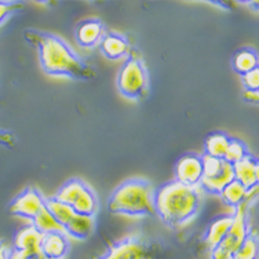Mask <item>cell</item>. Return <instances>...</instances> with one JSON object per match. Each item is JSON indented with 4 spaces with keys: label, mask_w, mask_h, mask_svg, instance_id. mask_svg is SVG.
<instances>
[{
    "label": "cell",
    "mask_w": 259,
    "mask_h": 259,
    "mask_svg": "<svg viewBox=\"0 0 259 259\" xmlns=\"http://www.w3.org/2000/svg\"><path fill=\"white\" fill-rule=\"evenodd\" d=\"M232 68L234 73L241 76L247 75L251 70L259 68L258 51L254 47H241L232 57Z\"/></svg>",
    "instance_id": "18"
},
{
    "label": "cell",
    "mask_w": 259,
    "mask_h": 259,
    "mask_svg": "<svg viewBox=\"0 0 259 259\" xmlns=\"http://www.w3.org/2000/svg\"><path fill=\"white\" fill-rule=\"evenodd\" d=\"M203 194L199 188L186 186L175 180L164 182L153 193V207L163 224L169 229L184 228L199 215Z\"/></svg>",
    "instance_id": "2"
},
{
    "label": "cell",
    "mask_w": 259,
    "mask_h": 259,
    "mask_svg": "<svg viewBox=\"0 0 259 259\" xmlns=\"http://www.w3.org/2000/svg\"><path fill=\"white\" fill-rule=\"evenodd\" d=\"M234 220V214H224L217 217L211 224H209L208 229L205 232L204 241L205 244L208 245L209 249H212L214 247L220 244L221 241L225 239V236L228 234V232L232 228Z\"/></svg>",
    "instance_id": "17"
},
{
    "label": "cell",
    "mask_w": 259,
    "mask_h": 259,
    "mask_svg": "<svg viewBox=\"0 0 259 259\" xmlns=\"http://www.w3.org/2000/svg\"><path fill=\"white\" fill-rule=\"evenodd\" d=\"M0 146L7 148V149H14L17 146V140H15L14 134L2 127H0Z\"/></svg>",
    "instance_id": "26"
},
{
    "label": "cell",
    "mask_w": 259,
    "mask_h": 259,
    "mask_svg": "<svg viewBox=\"0 0 259 259\" xmlns=\"http://www.w3.org/2000/svg\"><path fill=\"white\" fill-rule=\"evenodd\" d=\"M230 259H258V233L251 229Z\"/></svg>",
    "instance_id": "21"
},
{
    "label": "cell",
    "mask_w": 259,
    "mask_h": 259,
    "mask_svg": "<svg viewBox=\"0 0 259 259\" xmlns=\"http://www.w3.org/2000/svg\"><path fill=\"white\" fill-rule=\"evenodd\" d=\"M105 32L106 26L101 18H85L76 25L75 40L83 49H94L100 45Z\"/></svg>",
    "instance_id": "12"
},
{
    "label": "cell",
    "mask_w": 259,
    "mask_h": 259,
    "mask_svg": "<svg viewBox=\"0 0 259 259\" xmlns=\"http://www.w3.org/2000/svg\"><path fill=\"white\" fill-rule=\"evenodd\" d=\"M241 84L244 93H259V68L251 70L247 75L241 76Z\"/></svg>",
    "instance_id": "25"
},
{
    "label": "cell",
    "mask_w": 259,
    "mask_h": 259,
    "mask_svg": "<svg viewBox=\"0 0 259 259\" xmlns=\"http://www.w3.org/2000/svg\"><path fill=\"white\" fill-rule=\"evenodd\" d=\"M116 87L120 95L131 101H144L150 91V76L144 57L133 49L116 77Z\"/></svg>",
    "instance_id": "4"
},
{
    "label": "cell",
    "mask_w": 259,
    "mask_h": 259,
    "mask_svg": "<svg viewBox=\"0 0 259 259\" xmlns=\"http://www.w3.org/2000/svg\"><path fill=\"white\" fill-rule=\"evenodd\" d=\"M174 180L186 186L197 188L203 178V156L197 153H186L174 167Z\"/></svg>",
    "instance_id": "10"
},
{
    "label": "cell",
    "mask_w": 259,
    "mask_h": 259,
    "mask_svg": "<svg viewBox=\"0 0 259 259\" xmlns=\"http://www.w3.org/2000/svg\"><path fill=\"white\" fill-rule=\"evenodd\" d=\"M69 239L64 232L41 234L40 254L47 259H64L69 252Z\"/></svg>",
    "instance_id": "14"
},
{
    "label": "cell",
    "mask_w": 259,
    "mask_h": 259,
    "mask_svg": "<svg viewBox=\"0 0 259 259\" xmlns=\"http://www.w3.org/2000/svg\"><path fill=\"white\" fill-rule=\"evenodd\" d=\"M40 243H41V234L29 224L17 232L13 249L24 254H39Z\"/></svg>",
    "instance_id": "16"
},
{
    "label": "cell",
    "mask_w": 259,
    "mask_h": 259,
    "mask_svg": "<svg viewBox=\"0 0 259 259\" xmlns=\"http://www.w3.org/2000/svg\"><path fill=\"white\" fill-rule=\"evenodd\" d=\"M45 200L46 197L37 188L26 186L9 203L7 214L29 221L30 224L45 207Z\"/></svg>",
    "instance_id": "9"
},
{
    "label": "cell",
    "mask_w": 259,
    "mask_h": 259,
    "mask_svg": "<svg viewBox=\"0 0 259 259\" xmlns=\"http://www.w3.org/2000/svg\"><path fill=\"white\" fill-rule=\"evenodd\" d=\"M233 180V165L230 164V163H226V165H225L224 169L221 171L220 174L211 175V177H203L197 188H199L201 192L209 194V196H217V197H220V194L222 193V190H224Z\"/></svg>",
    "instance_id": "15"
},
{
    "label": "cell",
    "mask_w": 259,
    "mask_h": 259,
    "mask_svg": "<svg viewBox=\"0 0 259 259\" xmlns=\"http://www.w3.org/2000/svg\"><path fill=\"white\" fill-rule=\"evenodd\" d=\"M251 194L252 193H249L248 190L245 189L244 186L240 184V182L233 180L222 190L220 197L225 205H228L232 209H236L239 205L248 203V199Z\"/></svg>",
    "instance_id": "19"
},
{
    "label": "cell",
    "mask_w": 259,
    "mask_h": 259,
    "mask_svg": "<svg viewBox=\"0 0 259 259\" xmlns=\"http://www.w3.org/2000/svg\"><path fill=\"white\" fill-rule=\"evenodd\" d=\"M157 245L141 234H130L110 244L104 254L95 259H155Z\"/></svg>",
    "instance_id": "7"
},
{
    "label": "cell",
    "mask_w": 259,
    "mask_h": 259,
    "mask_svg": "<svg viewBox=\"0 0 259 259\" xmlns=\"http://www.w3.org/2000/svg\"><path fill=\"white\" fill-rule=\"evenodd\" d=\"M101 54L106 60L120 61L125 60L133 50L128 37L121 32L116 30H106L98 45Z\"/></svg>",
    "instance_id": "11"
},
{
    "label": "cell",
    "mask_w": 259,
    "mask_h": 259,
    "mask_svg": "<svg viewBox=\"0 0 259 259\" xmlns=\"http://www.w3.org/2000/svg\"><path fill=\"white\" fill-rule=\"evenodd\" d=\"M249 153L251 152H249L247 145L243 141L236 138V137H232L228 150H226V155H225V161H228L230 164H234L241 159H244L245 156H248Z\"/></svg>",
    "instance_id": "23"
},
{
    "label": "cell",
    "mask_w": 259,
    "mask_h": 259,
    "mask_svg": "<svg viewBox=\"0 0 259 259\" xmlns=\"http://www.w3.org/2000/svg\"><path fill=\"white\" fill-rule=\"evenodd\" d=\"M232 165H233L234 180L243 185L249 193L255 192L258 188L259 181V164L256 156L249 153L244 159Z\"/></svg>",
    "instance_id": "13"
},
{
    "label": "cell",
    "mask_w": 259,
    "mask_h": 259,
    "mask_svg": "<svg viewBox=\"0 0 259 259\" xmlns=\"http://www.w3.org/2000/svg\"><path fill=\"white\" fill-rule=\"evenodd\" d=\"M22 2L15 0H0V26L6 24L11 17L22 9Z\"/></svg>",
    "instance_id": "24"
},
{
    "label": "cell",
    "mask_w": 259,
    "mask_h": 259,
    "mask_svg": "<svg viewBox=\"0 0 259 259\" xmlns=\"http://www.w3.org/2000/svg\"><path fill=\"white\" fill-rule=\"evenodd\" d=\"M46 205L51 211V214L54 215L55 221L66 236L77 241H84L94 233L95 218H87L76 214L73 209L57 201L53 196L46 197Z\"/></svg>",
    "instance_id": "6"
},
{
    "label": "cell",
    "mask_w": 259,
    "mask_h": 259,
    "mask_svg": "<svg viewBox=\"0 0 259 259\" xmlns=\"http://www.w3.org/2000/svg\"><path fill=\"white\" fill-rule=\"evenodd\" d=\"M11 248L5 240H0V259H10Z\"/></svg>",
    "instance_id": "28"
},
{
    "label": "cell",
    "mask_w": 259,
    "mask_h": 259,
    "mask_svg": "<svg viewBox=\"0 0 259 259\" xmlns=\"http://www.w3.org/2000/svg\"><path fill=\"white\" fill-rule=\"evenodd\" d=\"M53 197L70 209H73L76 214L87 218H95L100 208V201L94 189L80 178H70L65 181Z\"/></svg>",
    "instance_id": "5"
},
{
    "label": "cell",
    "mask_w": 259,
    "mask_h": 259,
    "mask_svg": "<svg viewBox=\"0 0 259 259\" xmlns=\"http://www.w3.org/2000/svg\"><path fill=\"white\" fill-rule=\"evenodd\" d=\"M153 185L145 178H128L120 182L108 200V211L128 218H145L155 215Z\"/></svg>",
    "instance_id": "3"
},
{
    "label": "cell",
    "mask_w": 259,
    "mask_h": 259,
    "mask_svg": "<svg viewBox=\"0 0 259 259\" xmlns=\"http://www.w3.org/2000/svg\"><path fill=\"white\" fill-rule=\"evenodd\" d=\"M24 39L37 53V60L46 75L66 77L77 81H90L97 70L85 62L62 37L39 29H25Z\"/></svg>",
    "instance_id": "1"
},
{
    "label": "cell",
    "mask_w": 259,
    "mask_h": 259,
    "mask_svg": "<svg viewBox=\"0 0 259 259\" xmlns=\"http://www.w3.org/2000/svg\"><path fill=\"white\" fill-rule=\"evenodd\" d=\"M243 95H244V100L247 101L248 104L258 105L259 93H255V94H252V93H243Z\"/></svg>",
    "instance_id": "29"
},
{
    "label": "cell",
    "mask_w": 259,
    "mask_h": 259,
    "mask_svg": "<svg viewBox=\"0 0 259 259\" xmlns=\"http://www.w3.org/2000/svg\"><path fill=\"white\" fill-rule=\"evenodd\" d=\"M230 138H232V135L226 134L224 131H214V133L208 134L204 141V155L225 160L226 150L230 144Z\"/></svg>",
    "instance_id": "20"
},
{
    "label": "cell",
    "mask_w": 259,
    "mask_h": 259,
    "mask_svg": "<svg viewBox=\"0 0 259 259\" xmlns=\"http://www.w3.org/2000/svg\"><path fill=\"white\" fill-rule=\"evenodd\" d=\"M249 205L248 203L239 205L237 208L233 209L234 220L232 228L225 236V239L220 244L211 249V259H230L233 252L237 249L241 241L245 239V236L251 230L249 224Z\"/></svg>",
    "instance_id": "8"
},
{
    "label": "cell",
    "mask_w": 259,
    "mask_h": 259,
    "mask_svg": "<svg viewBox=\"0 0 259 259\" xmlns=\"http://www.w3.org/2000/svg\"><path fill=\"white\" fill-rule=\"evenodd\" d=\"M10 259H47V258L43 256L40 252L39 254H24V252H18V251L11 249Z\"/></svg>",
    "instance_id": "27"
},
{
    "label": "cell",
    "mask_w": 259,
    "mask_h": 259,
    "mask_svg": "<svg viewBox=\"0 0 259 259\" xmlns=\"http://www.w3.org/2000/svg\"><path fill=\"white\" fill-rule=\"evenodd\" d=\"M30 225H32L40 234L50 233V232H62L58 222L55 221L54 215L51 214V211L47 208V205L46 204L45 207L41 208V211H40L39 214H37V217H36L35 220L30 222Z\"/></svg>",
    "instance_id": "22"
}]
</instances>
